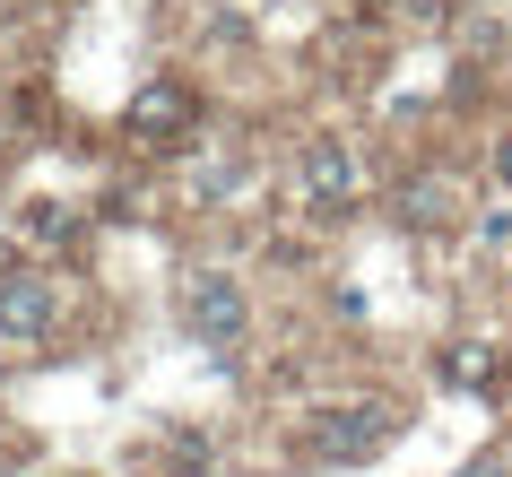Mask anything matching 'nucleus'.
Listing matches in <instances>:
<instances>
[{
  "label": "nucleus",
  "instance_id": "obj_1",
  "mask_svg": "<svg viewBox=\"0 0 512 477\" xmlns=\"http://www.w3.org/2000/svg\"><path fill=\"white\" fill-rule=\"evenodd\" d=\"M183 313H191V330H200V347H235L243 339V287L226 269H200V278H191Z\"/></svg>",
  "mask_w": 512,
  "mask_h": 477
},
{
  "label": "nucleus",
  "instance_id": "obj_2",
  "mask_svg": "<svg viewBox=\"0 0 512 477\" xmlns=\"http://www.w3.org/2000/svg\"><path fill=\"white\" fill-rule=\"evenodd\" d=\"M53 321H61L53 278H35V269H9L0 278V339H44Z\"/></svg>",
  "mask_w": 512,
  "mask_h": 477
},
{
  "label": "nucleus",
  "instance_id": "obj_3",
  "mask_svg": "<svg viewBox=\"0 0 512 477\" xmlns=\"http://www.w3.org/2000/svg\"><path fill=\"white\" fill-rule=\"evenodd\" d=\"M382 434H391V408H330L313 425V460H365L382 451Z\"/></svg>",
  "mask_w": 512,
  "mask_h": 477
},
{
  "label": "nucleus",
  "instance_id": "obj_4",
  "mask_svg": "<svg viewBox=\"0 0 512 477\" xmlns=\"http://www.w3.org/2000/svg\"><path fill=\"white\" fill-rule=\"evenodd\" d=\"M304 191H313L322 209H348L356 200V157L339 139H313V148H304Z\"/></svg>",
  "mask_w": 512,
  "mask_h": 477
},
{
  "label": "nucleus",
  "instance_id": "obj_5",
  "mask_svg": "<svg viewBox=\"0 0 512 477\" xmlns=\"http://www.w3.org/2000/svg\"><path fill=\"white\" fill-rule=\"evenodd\" d=\"M183 122H191V96L174 79H148L131 96V131H183Z\"/></svg>",
  "mask_w": 512,
  "mask_h": 477
},
{
  "label": "nucleus",
  "instance_id": "obj_6",
  "mask_svg": "<svg viewBox=\"0 0 512 477\" xmlns=\"http://www.w3.org/2000/svg\"><path fill=\"white\" fill-rule=\"evenodd\" d=\"M70 226H79V217H70V209H35V217H27V235H35V243H53V235H70Z\"/></svg>",
  "mask_w": 512,
  "mask_h": 477
},
{
  "label": "nucleus",
  "instance_id": "obj_7",
  "mask_svg": "<svg viewBox=\"0 0 512 477\" xmlns=\"http://www.w3.org/2000/svg\"><path fill=\"white\" fill-rule=\"evenodd\" d=\"M408 217H443V183H417V191H408Z\"/></svg>",
  "mask_w": 512,
  "mask_h": 477
},
{
  "label": "nucleus",
  "instance_id": "obj_8",
  "mask_svg": "<svg viewBox=\"0 0 512 477\" xmlns=\"http://www.w3.org/2000/svg\"><path fill=\"white\" fill-rule=\"evenodd\" d=\"M452 382H486V347H460V356H452Z\"/></svg>",
  "mask_w": 512,
  "mask_h": 477
},
{
  "label": "nucleus",
  "instance_id": "obj_9",
  "mask_svg": "<svg viewBox=\"0 0 512 477\" xmlns=\"http://www.w3.org/2000/svg\"><path fill=\"white\" fill-rule=\"evenodd\" d=\"M478 243H486V252H512V217H486V226H478Z\"/></svg>",
  "mask_w": 512,
  "mask_h": 477
},
{
  "label": "nucleus",
  "instance_id": "obj_10",
  "mask_svg": "<svg viewBox=\"0 0 512 477\" xmlns=\"http://www.w3.org/2000/svg\"><path fill=\"white\" fill-rule=\"evenodd\" d=\"M495 174H504V183H512V148H504V157H495Z\"/></svg>",
  "mask_w": 512,
  "mask_h": 477
}]
</instances>
